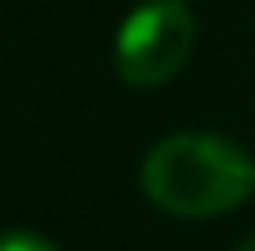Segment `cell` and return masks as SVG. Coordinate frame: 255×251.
<instances>
[{
  "label": "cell",
  "mask_w": 255,
  "mask_h": 251,
  "mask_svg": "<svg viewBox=\"0 0 255 251\" xmlns=\"http://www.w3.org/2000/svg\"><path fill=\"white\" fill-rule=\"evenodd\" d=\"M235 251H255V239H247V243H239Z\"/></svg>",
  "instance_id": "obj_4"
},
{
  "label": "cell",
  "mask_w": 255,
  "mask_h": 251,
  "mask_svg": "<svg viewBox=\"0 0 255 251\" xmlns=\"http://www.w3.org/2000/svg\"><path fill=\"white\" fill-rule=\"evenodd\" d=\"M146 197L176 218H214L247 201L255 163L239 142L218 134H172L142 163Z\"/></svg>",
  "instance_id": "obj_1"
},
{
  "label": "cell",
  "mask_w": 255,
  "mask_h": 251,
  "mask_svg": "<svg viewBox=\"0 0 255 251\" xmlns=\"http://www.w3.org/2000/svg\"><path fill=\"white\" fill-rule=\"evenodd\" d=\"M0 251H59L50 239L42 235H25V230H17V235H4L0 239Z\"/></svg>",
  "instance_id": "obj_3"
},
{
  "label": "cell",
  "mask_w": 255,
  "mask_h": 251,
  "mask_svg": "<svg viewBox=\"0 0 255 251\" xmlns=\"http://www.w3.org/2000/svg\"><path fill=\"white\" fill-rule=\"evenodd\" d=\"M197 21L184 0H146L118 34V76L134 88H159L184 67Z\"/></svg>",
  "instance_id": "obj_2"
}]
</instances>
